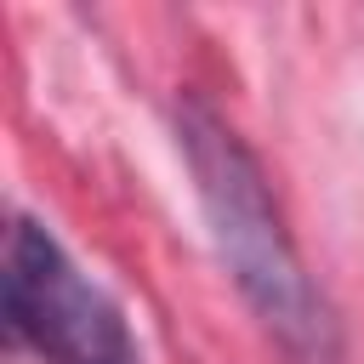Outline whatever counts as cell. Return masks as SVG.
<instances>
[{
	"label": "cell",
	"instance_id": "obj_1",
	"mask_svg": "<svg viewBox=\"0 0 364 364\" xmlns=\"http://www.w3.org/2000/svg\"><path fill=\"white\" fill-rule=\"evenodd\" d=\"M176 136H182L216 256H222L228 279L239 284V296L250 301V313L267 324V336L284 347L290 364H341L336 307L324 301V290L301 267L296 239L267 193L256 154L199 97H188L176 108Z\"/></svg>",
	"mask_w": 364,
	"mask_h": 364
},
{
	"label": "cell",
	"instance_id": "obj_2",
	"mask_svg": "<svg viewBox=\"0 0 364 364\" xmlns=\"http://www.w3.org/2000/svg\"><path fill=\"white\" fill-rule=\"evenodd\" d=\"M6 318L46 364H142L114 296L80 273L51 228L28 216L6 233Z\"/></svg>",
	"mask_w": 364,
	"mask_h": 364
}]
</instances>
